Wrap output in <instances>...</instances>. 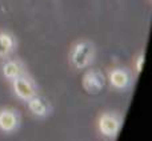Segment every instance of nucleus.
<instances>
[{
    "label": "nucleus",
    "instance_id": "1",
    "mask_svg": "<svg viewBox=\"0 0 152 141\" xmlns=\"http://www.w3.org/2000/svg\"><path fill=\"white\" fill-rule=\"evenodd\" d=\"M94 57V47L91 43H77L71 52V61L76 68H86Z\"/></svg>",
    "mask_w": 152,
    "mask_h": 141
},
{
    "label": "nucleus",
    "instance_id": "2",
    "mask_svg": "<svg viewBox=\"0 0 152 141\" xmlns=\"http://www.w3.org/2000/svg\"><path fill=\"white\" fill-rule=\"evenodd\" d=\"M104 84H105L104 76L100 72H97V70H88L84 75L83 85L88 92H94V93L100 92L104 88Z\"/></svg>",
    "mask_w": 152,
    "mask_h": 141
},
{
    "label": "nucleus",
    "instance_id": "3",
    "mask_svg": "<svg viewBox=\"0 0 152 141\" xmlns=\"http://www.w3.org/2000/svg\"><path fill=\"white\" fill-rule=\"evenodd\" d=\"M13 91L20 99L28 100L32 96H35V88L29 78L24 77V76H18L13 78Z\"/></svg>",
    "mask_w": 152,
    "mask_h": 141
},
{
    "label": "nucleus",
    "instance_id": "4",
    "mask_svg": "<svg viewBox=\"0 0 152 141\" xmlns=\"http://www.w3.org/2000/svg\"><path fill=\"white\" fill-rule=\"evenodd\" d=\"M28 107L31 109V112L36 116H45L50 112V104L45 101L44 99L37 96H32L31 99H28Z\"/></svg>",
    "mask_w": 152,
    "mask_h": 141
},
{
    "label": "nucleus",
    "instance_id": "5",
    "mask_svg": "<svg viewBox=\"0 0 152 141\" xmlns=\"http://www.w3.org/2000/svg\"><path fill=\"white\" fill-rule=\"evenodd\" d=\"M99 128L104 134H115L119 128V121L111 115H104L99 121Z\"/></svg>",
    "mask_w": 152,
    "mask_h": 141
},
{
    "label": "nucleus",
    "instance_id": "6",
    "mask_svg": "<svg viewBox=\"0 0 152 141\" xmlns=\"http://www.w3.org/2000/svg\"><path fill=\"white\" fill-rule=\"evenodd\" d=\"M16 124H18V117L13 112H10L7 109L0 112V129L11 132L12 129H15Z\"/></svg>",
    "mask_w": 152,
    "mask_h": 141
},
{
    "label": "nucleus",
    "instance_id": "7",
    "mask_svg": "<svg viewBox=\"0 0 152 141\" xmlns=\"http://www.w3.org/2000/svg\"><path fill=\"white\" fill-rule=\"evenodd\" d=\"M128 75L123 69H113L110 73V81L115 88H124L128 85Z\"/></svg>",
    "mask_w": 152,
    "mask_h": 141
},
{
    "label": "nucleus",
    "instance_id": "8",
    "mask_svg": "<svg viewBox=\"0 0 152 141\" xmlns=\"http://www.w3.org/2000/svg\"><path fill=\"white\" fill-rule=\"evenodd\" d=\"M21 72V67L18 61H7V63L3 65V75L7 78H15L18 76H20Z\"/></svg>",
    "mask_w": 152,
    "mask_h": 141
},
{
    "label": "nucleus",
    "instance_id": "9",
    "mask_svg": "<svg viewBox=\"0 0 152 141\" xmlns=\"http://www.w3.org/2000/svg\"><path fill=\"white\" fill-rule=\"evenodd\" d=\"M13 48V40L5 32H0V56H5Z\"/></svg>",
    "mask_w": 152,
    "mask_h": 141
},
{
    "label": "nucleus",
    "instance_id": "10",
    "mask_svg": "<svg viewBox=\"0 0 152 141\" xmlns=\"http://www.w3.org/2000/svg\"><path fill=\"white\" fill-rule=\"evenodd\" d=\"M143 61H144V56H139V57H137V61H136V70H137V72H140V70H142Z\"/></svg>",
    "mask_w": 152,
    "mask_h": 141
}]
</instances>
